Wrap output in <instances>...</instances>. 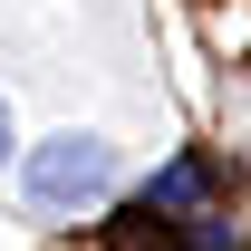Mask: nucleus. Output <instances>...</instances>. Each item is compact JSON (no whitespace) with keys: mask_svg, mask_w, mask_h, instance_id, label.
I'll list each match as a JSON object with an SVG mask.
<instances>
[{"mask_svg":"<svg viewBox=\"0 0 251 251\" xmlns=\"http://www.w3.org/2000/svg\"><path fill=\"white\" fill-rule=\"evenodd\" d=\"M193 193H203V164H164V174H155V203H164V213H193Z\"/></svg>","mask_w":251,"mask_h":251,"instance_id":"obj_2","label":"nucleus"},{"mask_svg":"<svg viewBox=\"0 0 251 251\" xmlns=\"http://www.w3.org/2000/svg\"><path fill=\"white\" fill-rule=\"evenodd\" d=\"M0 145H10V106H0Z\"/></svg>","mask_w":251,"mask_h":251,"instance_id":"obj_3","label":"nucleus"},{"mask_svg":"<svg viewBox=\"0 0 251 251\" xmlns=\"http://www.w3.org/2000/svg\"><path fill=\"white\" fill-rule=\"evenodd\" d=\"M116 193V155L97 145V135H49L29 155V203L39 213H87Z\"/></svg>","mask_w":251,"mask_h":251,"instance_id":"obj_1","label":"nucleus"}]
</instances>
